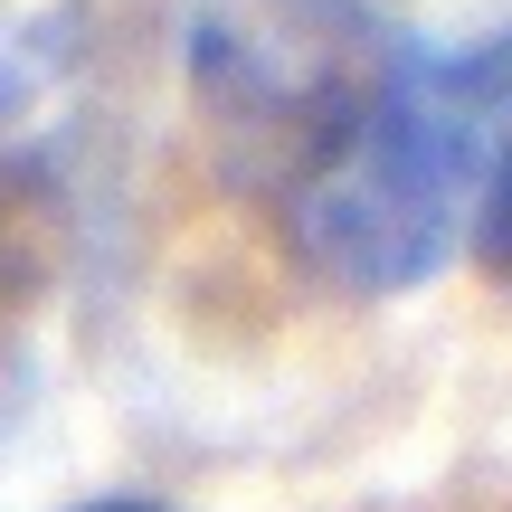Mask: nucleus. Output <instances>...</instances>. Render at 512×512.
I'll use <instances>...</instances> for the list:
<instances>
[{
	"label": "nucleus",
	"mask_w": 512,
	"mask_h": 512,
	"mask_svg": "<svg viewBox=\"0 0 512 512\" xmlns=\"http://www.w3.org/2000/svg\"><path fill=\"white\" fill-rule=\"evenodd\" d=\"M512 124V38L380 48L323 133L294 152L285 238L342 294H418L475 247V200Z\"/></svg>",
	"instance_id": "nucleus-1"
},
{
	"label": "nucleus",
	"mask_w": 512,
	"mask_h": 512,
	"mask_svg": "<svg viewBox=\"0 0 512 512\" xmlns=\"http://www.w3.org/2000/svg\"><path fill=\"white\" fill-rule=\"evenodd\" d=\"M475 256L512 285V124H503V152L484 171V200H475Z\"/></svg>",
	"instance_id": "nucleus-2"
},
{
	"label": "nucleus",
	"mask_w": 512,
	"mask_h": 512,
	"mask_svg": "<svg viewBox=\"0 0 512 512\" xmlns=\"http://www.w3.org/2000/svg\"><path fill=\"white\" fill-rule=\"evenodd\" d=\"M86 512H162V503H143V494H114V503H86Z\"/></svg>",
	"instance_id": "nucleus-3"
}]
</instances>
